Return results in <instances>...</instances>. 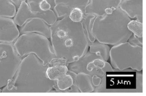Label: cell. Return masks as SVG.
Wrapping results in <instances>:
<instances>
[{
    "mask_svg": "<svg viewBox=\"0 0 146 96\" xmlns=\"http://www.w3.org/2000/svg\"><path fill=\"white\" fill-rule=\"evenodd\" d=\"M51 45L56 57L69 64L76 61L89 49V42L81 22L72 21L68 16L50 27Z\"/></svg>",
    "mask_w": 146,
    "mask_h": 96,
    "instance_id": "cell-1",
    "label": "cell"
},
{
    "mask_svg": "<svg viewBox=\"0 0 146 96\" xmlns=\"http://www.w3.org/2000/svg\"><path fill=\"white\" fill-rule=\"evenodd\" d=\"M45 65L33 54L23 58L13 77L3 88L2 93H48L54 89L56 81L48 78Z\"/></svg>",
    "mask_w": 146,
    "mask_h": 96,
    "instance_id": "cell-2",
    "label": "cell"
},
{
    "mask_svg": "<svg viewBox=\"0 0 146 96\" xmlns=\"http://www.w3.org/2000/svg\"><path fill=\"white\" fill-rule=\"evenodd\" d=\"M130 18L121 9H116L110 13L96 17L92 33L96 40L112 46L127 42L133 33L127 28Z\"/></svg>",
    "mask_w": 146,
    "mask_h": 96,
    "instance_id": "cell-3",
    "label": "cell"
},
{
    "mask_svg": "<svg viewBox=\"0 0 146 96\" xmlns=\"http://www.w3.org/2000/svg\"><path fill=\"white\" fill-rule=\"evenodd\" d=\"M143 73L129 69L106 72L94 92L142 93Z\"/></svg>",
    "mask_w": 146,
    "mask_h": 96,
    "instance_id": "cell-4",
    "label": "cell"
},
{
    "mask_svg": "<svg viewBox=\"0 0 146 96\" xmlns=\"http://www.w3.org/2000/svg\"><path fill=\"white\" fill-rule=\"evenodd\" d=\"M13 44L17 52L22 58L33 54L45 65H50L56 57L48 38L37 33L22 34Z\"/></svg>",
    "mask_w": 146,
    "mask_h": 96,
    "instance_id": "cell-5",
    "label": "cell"
},
{
    "mask_svg": "<svg viewBox=\"0 0 146 96\" xmlns=\"http://www.w3.org/2000/svg\"><path fill=\"white\" fill-rule=\"evenodd\" d=\"M143 47L128 42L114 46L110 52L109 59L113 68L120 70H143Z\"/></svg>",
    "mask_w": 146,
    "mask_h": 96,
    "instance_id": "cell-6",
    "label": "cell"
},
{
    "mask_svg": "<svg viewBox=\"0 0 146 96\" xmlns=\"http://www.w3.org/2000/svg\"><path fill=\"white\" fill-rule=\"evenodd\" d=\"M13 43H0V89L14 77L22 61Z\"/></svg>",
    "mask_w": 146,
    "mask_h": 96,
    "instance_id": "cell-7",
    "label": "cell"
},
{
    "mask_svg": "<svg viewBox=\"0 0 146 96\" xmlns=\"http://www.w3.org/2000/svg\"><path fill=\"white\" fill-rule=\"evenodd\" d=\"M68 67L69 70L76 74L83 73L91 76L96 75L102 77L106 72L113 69L111 64L89 51L78 60L69 64Z\"/></svg>",
    "mask_w": 146,
    "mask_h": 96,
    "instance_id": "cell-8",
    "label": "cell"
},
{
    "mask_svg": "<svg viewBox=\"0 0 146 96\" xmlns=\"http://www.w3.org/2000/svg\"><path fill=\"white\" fill-rule=\"evenodd\" d=\"M17 11L13 20L17 25L19 27L22 26L29 20L35 19H42L50 26L57 21V17L53 10L33 12L26 2H22Z\"/></svg>",
    "mask_w": 146,
    "mask_h": 96,
    "instance_id": "cell-9",
    "label": "cell"
},
{
    "mask_svg": "<svg viewBox=\"0 0 146 96\" xmlns=\"http://www.w3.org/2000/svg\"><path fill=\"white\" fill-rule=\"evenodd\" d=\"M20 34L13 19L0 17V43H14Z\"/></svg>",
    "mask_w": 146,
    "mask_h": 96,
    "instance_id": "cell-10",
    "label": "cell"
},
{
    "mask_svg": "<svg viewBox=\"0 0 146 96\" xmlns=\"http://www.w3.org/2000/svg\"><path fill=\"white\" fill-rule=\"evenodd\" d=\"M43 20L35 19L28 21L19 28L20 34L35 33H37L48 39L50 38V27Z\"/></svg>",
    "mask_w": 146,
    "mask_h": 96,
    "instance_id": "cell-11",
    "label": "cell"
},
{
    "mask_svg": "<svg viewBox=\"0 0 146 96\" xmlns=\"http://www.w3.org/2000/svg\"><path fill=\"white\" fill-rule=\"evenodd\" d=\"M76 74L68 70L66 74L60 77L56 81L54 89L56 92L60 93H79L75 82Z\"/></svg>",
    "mask_w": 146,
    "mask_h": 96,
    "instance_id": "cell-12",
    "label": "cell"
},
{
    "mask_svg": "<svg viewBox=\"0 0 146 96\" xmlns=\"http://www.w3.org/2000/svg\"><path fill=\"white\" fill-rule=\"evenodd\" d=\"M68 65L63 59L56 57L47 68L46 73L48 77L51 80L56 81L66 74L68 70Z\"/></svg>",
    "mask_w": 146,
    "mask_h": 96,
    "instance_id": "cell-13",
    "label": "cell"
},
{
    "mask_svg": "<svg viewBox=\"0 0 146 96\" xmlns=\"http://www.w3.org/2000/svg\"><path fill=\"white\" fill-rule=\"evenodd\" d=\"M121 8L130 18L143 23L142 0H123Z\"/></svg>",
    "mask_w": 146,
    "mask_h": 96,
    "instance_id": "cell-14",
    "label": "cell"
},
{
    "mask_svg": "<svg viewBox=\"0 0 146 96\" xmlns=\"http://www.w3.org/2000/svg\"><path fill=\"white\" fill-rule=\"evenodd\" d=\"M75 82L79 90L81 93L94 92L95 87L92 81V76L83 73L77 74Z\"/></svg>",
    "mask_w": 146,
    "mask_h": 96,
    "instance_id": "cell-15",
    "label": "cell"
},
{
    "mask_svg": "<svg viewBox=\"0 0 146 96\" xmlns=\"http://www.w3.org/2000/svg\"><path fill=\"white\" fill-rule=\"evenodd\" d=\"M26 3L34 12L52 10L56 5L55 0H27Z\"/></svg>",
    "mask_w": 146,
    "mask_h": 96,
    "instance_id": "cell-16",
    "label": "cell"
},
{
    "mask_svg": "<svg viewBox=\"0 0 146 96\" xmlns=\"http://www.w3.org/2000/svg\"><path fill=\"white\" fill-rule=\"evenodd\" d=\"M89 49L90 52L100 56L104 61L107 62L109 59L111 48L108 45L96 40L89 43Z\"/></svg>",
    "mask_w": 146,
    "mask_h": 96,
    "instance_id": "cell-17",
    "label": "cell"
},
{
    "mask_svg": "<svg viewBox=\"0 0 146 96\" xmlns=\"http://www.w3.org/2000/svg\"><path fill=\"white\" fill-rule=\"evenodd\" d=\"M96 17L92 15H85L81 22L89 43L96 40L92 33L93 23Z\"/></svg>",
    "mask_w": 146,
    "mask_h": 96,
    "instance_id": "cell-18",
    "label": "cell"
},
{
    "mask_svg": "<svg viewBox=\"0 0 146 96\" xmlns=\"http://www.w3.org/2000/svg\"><path fill=\"white\" fill-rule=\"evenodd\" d=\"M17 9L10 0H0V17L11 18H14Z\"/></svg>",
    "mask_w": 146,
    "mask_h": 96,
    "instance_id": "cell-19",
    "label": "cell"
},
{
    "mask_svg": "<svg viewBox=\"0 0 146 96\" xmlns=\"http://www.w3.org/2000/svg\"><path fill=\"white\" fill-rule=\"evenodd\" d=\"M90 0H55L56 4H62L68 6L71 9L78 7L84 13L85 9L89 4Z\"/></svg>",
    "mask_w": 146,
    "mask_h": 96,
    "instance_id": "cell-20",
    "label": "cell"
},
{
    "mask_svg": "<svg viewBox=\"0 0 146 96\" xmlns=\"http://www.w3.org/2000/svg\"><path fill=\"white\" fill-rule=\"evenodd\" d=\"M143 26L142 22L137 20H131L128 24L127 28L133 34L142 38Z\"/></svg>",
    "mask_w": 146,
    "mask_h": 96,
    "instance_id": "cell-21",
    "label": "cell"
},
{
    "mask_svg": "<svg viewBox=\"0 0 146 96\" xmlns=\"http://www.w3.org/2000/svg\"><path fill=\"white\" fill-rule=\"evenodd\" d=\"M72 9L68 6L62 4H56L53 11L57 18H63L68 16Z\"/></svg>",
    "mask_w": 146,
    "mask_h": 96,
    "instance_id": "cell-22",
    "label": "cell"
},
{
    "mask_svg": "<svg viewBox=\"0 0 146 96\" xmlns=\"http://www.w3.org/2000/svg\"><path fill=\"white\" fill-rule=\"evenodd\" d=\"M85 15L84 11L81 9L76 7L71 10L68 17L72 21L78 23L82 22Z\"/></svg>",
    "mask_w": 146,
    "mask_h": 96,
    "instance_id": "cell-23",
    "label": "cell"
},
{
    "mask_svg": "<svg viewBox=\"0 0 146 96\" xmlns=\"http://www.w3.org/2000/svg\"><path fill=\"white\" fill-rule=\"evenodd\" d=\"M127 42L133 45L143 47V38H140L132 34Z\"/></svg>",
    "mask_w": 146,
    "mask_h": 96,
    "instance_id": "cell-24",
    "label": "cell"
},
{
    "mask_svg": "<svg viewBox=\"0 0 146 96\" xmlns=\"http://www.w3.org/2000/svg\"><path fill=\"white\" fill-rule=\"evenodd\" d=\"M102 80V77L96 75H94L92 76V82L95 89L100 86Z\"/></svg>",
    "mask_w": 146,
    "mask_h": 96,
    "instance_id": "cell-25",
    "label": "cell"
},
{
    "mask_svg": "<svg viewBox=\"0 0 146 96\" xmlns=\"http://www.w3.org/2000/svg\"><path fill=\"white\" fill-rule=\"evenodd\" d=\"M10 1L15 7L17 10L19 8L22 3L20 0H10Z\"/></svg>",
    "mask_w": 146,
    "mask_h": 96,
    "instance_id": "cell-26",
    "label": "cell"
},
{
    "mask_svg": "<svg viewBox=\"0 0 146 96\" xmlns=\"http://www.w3.org/2000/svg\"><path fill=\"white\" fill-rule=\"evenodd\" d=\"M27 0H20V1L22 2H26Z\"/></svg>",
    "mask_w": 146,
    "mask_h": 96,
    "instance_id": "cell-27",
    "label": "cell"
},
{
    "mask_svg": "<svg viewBox=\"0 0 146 96\" xmlns=\"http://www.w3.org/2000/svg\"><path fill=\"white\" fill-rule=\"evenodd\" d=\"M2 92V90L1 89H0V93H1Z\"/></svg>",
    "mask_w": 146,
    "mask_h": 96,
    "instance_id": "cell-28",
    "label": "cell"
}]
</instances>
